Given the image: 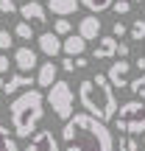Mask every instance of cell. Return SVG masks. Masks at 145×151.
Wrapping results in <instances>:
<instances>
[{
	"instance_id": "6da1fadb",
	"label": "cell",
	"mask_w": 145,
	"mask_h": 151,
	"mask_svg": "<svg viewBox=\"0 0 145 151\" xmlns=\"http://www.w3.org/2000/svg\"><path fill=\"white\" fill-rule=\"evenodd\" d=\"M61 140L67 143L64 151H117L109 126L86 112H73V118L64 120Z\"/></svg>"
},
{
	"instance_id": "7a4b0ae2",
	"label": "cell",
	"mask_w": 145,
	"mask_h": 151,
	"mask_svg": "<svg viewBox=\"0 0 145 151\" xmlns=\"http://www.w3.org/2000/svg\"><path fill=\"white\" fill-rule=\"evenodd\" d=\"M78 101L86 115L98 118L101 123H109L117 112V95H114L112 84H109L106 73H98L92 78H84L78 84Z\"/></svg>"
},
{
	"instance_id": "3957f363",
	"label": "cell",
	"mask_w": 145,
	"mask_h": 151,
	"mask_svg": "<svg viewBox=\"0 0 145 151\" xmlns=\"http://www.w3.org/2000/svg\"><path fill=\"white\" fill-rule=\"evenodd\" d=\"M45 118V95L39 90H22L9 104V120L14 137H31Z\"/></svg>"
},
{
	"instance_id": "277c9868",
	"label": "cell",
	"mask_w": 145,
	"mask_h": 151,
	"mask_svg": "<svg viewBox=\"0 0 145 151\" xmlns=\"http://www.w3.org/2000/svg\"><path fill=\"white\" fill-rule=\"evenodd\" d=\"M114 129L120 134H145V104L142 101H126L123 106H117L114 112Z\"/></svg>"
},
{
	"instance_id": "5b68a950",
	"label": "cell",
	"mask_w": 145,
	"mask_h": 151,
	"mask_svg": "<svg viewBox=\"0 0 145 151\" xmlns=\"http://www.w3.org/2000/svg\"><path fill=\"white\" fill-rule=\"evenodd\" d=\"M45 104L53 109V115L59 120H70L73 112H75V92L67 81H59L56 78L53 84L48 87V95H45Z\"/></svg>"
},
{
	"instance_id": "8992f818",
	"label": "cell",
	"mask_w": 145,
	"mask_h": 151,
	"mask_svg": "<svg viewBox=\"0 0 145 151\" xmlns=\"http://www.w3.org/2000/svg\"><path fill=\"white\" fill-rule=\"evenodd\" d=\"M22 151H59V140H56V134L50 129H39L31 134V140Z\"/></svg>"
},
{
	"instance_id": "52a82bcc",
	"label": "cell",
	"mask_w": 145,
	"mask_h": 151,
	"mask_svg": "<svg viewBox=\"0 0 145 151\" xmlns=\"http://www.w3.org/2000/svg\"><path fill=\"white\" fill-rule=\"evenodd\" d=\"M17 14H20L25 22H31V25H45V22H48V9H45L39 0H28V3H22L20 9H17Z\"/></svg>"
},
{
	"instance_id": "ba28073f",
	"label": "cell",
	"mask_w": 145,
	"mask_h": 151,
	"mask_svg": "<svg viewBox=\"0 0 145 151\" xmlns=\"http://www.w3.org/2000/svg\"><path fill=\"white\" fill-rule=\"evenodd\" d=\"M129 70H131V62H126V59L112 62V67L106 70V78L112 84V90H126L129 87Z\"/></svg>"
},
{
	"instance_id": "9c48e42d",
	"label": "cell",
	"mask_w": 145,
	"mask_h": 151,
	"mask_svg": "<svg viewBox=\"0 0 145 151\" xmlns=\"http://www.w3.org/2000/svg\"><path fill=\"white\" fill-rule=\"evenodd\" d=\"M14 67H17V73H31V70H36L39 67V56H36V50L34 48H28V45H22V48H17L14 50Z\"/></svg>"
},
{
	"instance_id": "30bf717a",
	"label": "cell",
	"mask_w": 145,
	"mask_h": 151,
	"mask_svg": "<svg viewBox=\"0 0 145 151\" xmlns=\"http://www.w3.org/2000/svg\"><path fill=\"white\" fill-rule=\"evenodd\" d=\"M36 45H39V50H42L48 59H56V56L61 53V37H56L53 31L39 34V37H36Z\"/></svg>"
},
{
	"instance_id": "8fae6325",
	"label": "cell",
	"mask_w": 145,
	"mask_h": 151,
	"mask_svg": "<svg viewBox=\"0 0 145 151\" xmlns=\"http://www.w3.org/2000/svg\"><path fill=\"white\" fill-rule=\"evenodd\" d=\"M78 37L81 39H98L101 37V17L98 14H86V17H81L78 20Z\"/></svg>"
},
{
	"instance_id": "7c38bea8",
	"label": "cell",
	"mask_w": 145,
	"mask_h": 151,
	"mask_svg": "<svg viewBox=\"0 0 145 151\" xmlns=\"http://www.w3.org/2000/svg\"><path fill=\"white\" fill-rule=\"evenodd\" d=\"M34 84H36V78H34L31 73H14V76L3 84V92H6V95H17L20 90H31Z\"/></svg>"
},
{
	"instance_id": "4fadbf2b",
	"label": "cell",
	"mask_w": 145,
	"mask_h": 151,
	"mask_svg": "<svg viewBox=\"0 0 145 151\" xmlns=\"http://www.w3.org/2000/svg\"><path fill=\"white\" fill-rule=\"evenodd\" d=\"M36 87H42V90H48L50 84H53L56 78H59V67H56V62L50 59V62H42V65L36 67Z\"/></svg>"
},
{
	"instance_id": "5bb4252c",
	"label": "cell",
	"mask_w": 145,
	"mask_h": 151,
	"mask_svg": "<svg viewBox=\"0 0 145 151\" xmlns=\"http://www.w3.org/2000/svg\"><path fill=\"white\" fill-rule=\"evenodd\" d=\"M114 56H117V39L114 37H98L92 59H114Z\"/></svg>"
},
{
	"instance_id": "9a60e30c",
	"label": "cell",
	"mask_w": 145,
	"mask_h": 151,
	"mask_svg": "<svg viewBox=\"0 0 145 151\" xmlns=\"http://www.w3.org/2000/svg\"><path fill=\"white\" fill-rule=\"evenodd\" d=\"M86 50V39H81L78 34H67L64 39H61V53L67 56H84Z\"/></svg>"
},
{
	"instance_id": "2e32d148",
	"label": "cell",
	"mask_w": 145,
	"mask_h": 151,
	"mask_svg": "<svg viewBox=\"0 0 145 151\" xmlns=\"http://www.w3.org/2000/svg\"><path fill=\"white\" fill-rule=\"evenodd\" d=\"M78 0H48V6L45 9L48 11H53L56 17H70V14H75L78 11Z\"/></svg>"
},
{
	"instance_id": "e0dca14e",
	"label": "cell",
	"mask_w": 145,
	"mask_h": 151,
	"mask_svg": "<svg viewBox=\"0 0 145 151\" xmlns=\"http://www.w3.org/2000/svg\"><path fill=\"white\" fill-rule=\"evenodd\" d=\"M0 151H20L17 137L9 132V126H0Z\"/></svg>"
},
{
	"instance_id": "ac0fdd59",
	"label": "cell",
	"mask_w": 145,
	"mask_h": 151,
	"mask_svg": "<svg viewBox=\"0 0 145 151\" xmlns=\"http://www.w3.org/2000/svg\"><path fill=\"white\" fill-rule=\"evenodd\" d=\"M78 3L84 6L89 14H101V11L112 9V3H114V0H78Z\"/></svg>"
},
{
	"instance_id": "d6986e66",
	"label": "cell",
	"mask_w": 145,
	"mask_h": 151,
	"mask_svg": "<svg viewBox=\"0 0 145 151\" xmlns=\"http://www.w3.org/2000/svg\"><path fill=\"white\" fill-rule=\"evenodd\" d=\"M11 34H14L17 39H22V42H31V39L36 37V34H34V25H31V22H25V20H22V22H17Z\"/></svg>"
},
{
	"instance_id": "ffe728a7",
	"label": "cell",
	"mask_w": 145,
	"mask_h": 151,
	"mask_svg": "<svg viewBox=\"0 0 145 151\" xmlns=\"http://www.w3.org/2000/svg\"><path fill=\"white\" fill-rule=\"evenodd\" d=\"M129 90L137 95V101H145V73H140L137 78L129 81Z\"/></svg>"
},
{
	"instance_id": "44dd1931",
	"label": "cell",
	"mask_w": 145,
	"mask_h": 151,
	"mask_svg": "<svg viewBox=\"0 0 145 151\" xmlns=\"http://www.w3.org/2000/svg\"><path fill=\"white\" fill-rule=\"evenodd\" d=\"M114 148H120V151H140V143H137L134 134H120V140H117Z\"/></svg>"
},
{
	"instance_id": "7402d4cb",
	"label": "cell",
	"mask_w": 145,
	"mask_h": 151,
	"mask_svg": "<svg viewBox=\"0 0 145 151\" xmlns=\"http://www.w3.org/2000/svg\"><path fill=\"white\" fill-rule=\"evenodd\" d=\"M53 34H56V37H67V34H73V22L67 20V17H59V20L53 22Z\"/></svg>"
},
{
	"instance_id": "603a6c76",
	"label": "cell",
	"mask_w": 145,
	"mask_h": 151,
	"mask_svg": "<svg viewBox=\"0 0 145 151\" xmlns=\"http://www.w3.org/2000/svg\"><path fill=\"white\" fill-rule=\"evenodd\" d=\"M129 34H131V39H134V42H142V39H145V20H142V17L131 22Z\"/></svg>"
},
{
	"instance_id": "cb8c5ba5",
	"label": "cell",
	"mask_w": 145,
	"mask_h": 151,
	"mask_svg": "<svg viewBox=\"0 0 145 151\" xmlns=\"http://www.w3.org/2000/svg\"><path fill=\"white\" fill-rule=\"evenodd\" d=\"M11 45H14V34L6 31V28H0V50H9Z\"/></svg>"
},
{
	"instance_id": "d4e9b609",
	"label": "cell",
	"mask_w": 145,
	"mask_h": 151,
	"mask_svg": "<svg viewBox=\"0 0 145 151\" xmlns=\"http://www.w3.org/2000/svg\"><path fill=\"white\" fill-rule=\"evenodd\" d=\"M112 9H114V14L123 17V14H129V11H131V3H129V0H114Z\"/></svg>"
},
{
	"instance_id": "484cf974",
	"label": "cell",
	"mask_w": 145,
	"mask_h": 151,
	"mask_svg": "<svg viewBox=\"0 0 145 151\" xmlns=\"http://www.w3.org/2000/svg\"><path fill=\"white\" fill-rule=\"evenodd\" d=\"M17 9H20V6H17L14 0H0V14H17Z\"/></svg>"
},
{
	"instance_id": "4316f807",
	"label": "cell",
	"mask_w": 145,
	"mask_h": 151,
	"mask_svg": "<svg viewBox=\"0 0 145 151\" xmlns=\"http://www.w3.org/2000/svg\"><path fill=\"white\" fill-rule=\"evenodd\" d=\"M126 34H129V28H126V22H114V25H112V37L114 39H117V37H126Z\"/></svg>"
},
{
	"instance_id": "83f0119b",
	"label": "cell",
	"mask_w": 145,
	"mask_h": 151,
	"mask_svg": "<svg viewBox=\"0 0 145 151\" xmlns=\"http://www.w3.org/2000/svg\"><path fill=\"white\" fill-rule=\"evenodd\" d=\"M61 70H67V73H75V59H73V56H67V59L61 62Z\"/></svg>"
},
{
	"instance_id": "f1b7e54d",
	"label": "cell",
	"mask_w": 145,
	"mask_h": 151,
	"mask_svg": "<svg viewBox=\"0 0 145 151\" xmlns=\"http://www.w3.org/2000/svg\"><path fill=\"white\" fill-rule=\"evenodd\" d=\"M9 67H11V59H9L6 53H0V76H3L6 70H9Z\"/></svg>"
},
{
	"instance_id": "f546056e",
	"label": "cell",
	"mask_w": 145,
	"mask_h": 151,
	"mask_svg": "<svg viewBox=\"0 0 145 151\" xmlns=\"http://www.w3.org/2000/svg\"><path fill=\"white\" fill-rule=\"evenodd\" d=\"M129 53H131V48H129V45H126V42H117V56H120V59H126Z\"/></svg>"
},
{
	"instance_id": "4dcf8cb0",
	"label": "cell",
	"mask_w": 145,
	"mask_h": 151,
	"mask_svg": "<svg viewBox=\"0 0 145 151\" xmlns=\"http://www.w3.org/2000/svg\"><path fill=\"white\" fill-rule=\"evenodd\" d=\"M73 59H75V70H84V67H86V59H84V56H73Z\"/></svg>"
},
{
	"instance_id": "1f68e13d",
	"label": "cell",
	"mask_w": 145,
	"mask_h": 151,
	"mask_svg": "<svg viewBox=\"0 0 145 151\" xmlns=\"http://www.w3.org/2000/svg\"><path fill=\"white\" fill-rule=\"evenodd\" d=\"M134 67H137V70H140V73H145V56H140V59L134 62Z\"/></svg>"
},
{
	"instance_id": "d6a6232c",
	"label": "cell",
	"mask_w": 145,
	"mask_h": 151,
	"mask_svg": "<svg viewBox=\"0 0 145 151\" xmlns=\"http://www.w3.org/2000/svg\"><path fill=\"white\" fill-rule=\"evenodd\" d=\"M3 84H6V78H3V76H0V92H3Z\"/></svg>"
},
{
	"instance_id": "836d02e7",
	"label": "cell",
	"mask_w": 145,
	"mask_h": 151,
	"mask_svg": "<svg viewBox=\"0 0 145 151\" xmlns=\"http://www.w3.org/2000/svg\"><path fill=\"white\" fill-rule=\"evenodd\" d=\"M129 3H131V6H134V3H142V0H129Z\"/></svg>"
},
{
	"instance_id": "e575fe53",
	"label": "cell",
	"mask_w": 145,
	"mask_h": 151,
	"mask_svg": "<svg viewBox=\"0 0 145 151\" xmlns=\"http://www.w3.org/2000/svg\"><path fill=\"white\" fill-rule=\"evenodd\" d=\"M142 48H145V39H142Z\"/></svg>"
},
{
	"instance_id": "d590c367",
	"label": "cell",
	"mask_w": 145,
	"mask_h": 151,
	"mask_svg": "<svg viewBox=\"0 0 145 151\" xmlns=\"http://www.w3.org/2000/svg\"><path fill=\"white\" fill-rule=\"evenodd\" d=\"M142 143H145V134H142Z\"/></svg>"
},
{
	"instance_id": "8d00e7d4",
	"label": "cell",
	"mask_w": 145,
	"mask_h": 151,
	"mask_svg": "<svg viewBox=\"0 0 145 151\" xmlns=\"http://www.w3.org/2000/svg\"><path fill=\"white\" fill-rule=\"evenodd\" d=\"M0 109H3V104H0Z\"/></svg>"
}]
</instances>
